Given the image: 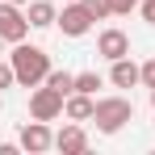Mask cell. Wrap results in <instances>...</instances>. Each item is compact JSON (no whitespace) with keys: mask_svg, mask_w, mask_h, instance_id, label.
Instances as JSON below:
<instances>
[{"mask_svg":"<svg viewBox=\"0 0 155 155\" xmlns=\"http://www.w3.org/2000/svg\"><path fill=\"white\" fill-rule=\"evenodd\" d=\"M63 4H71V0H63Z\"/></svg>","mask_w":155,"mask_h":155,"instance_id":"44dd1931","label":"cell"},{"mask_svg":"<svg viewBox=\"0 0 155 155\" xmlns=\"http://www.w3.org/2000/svg\"><path fill=\"white\" fill-rule=\"evenodd\" d=\"M17 143H21V151L42 155V151H51V147H54V134H51V126H46V122H38V117H34V122H25V126H21V138H17Z\"/></svg>","mask_w":155,"mask_h":155,"instance_id":"8992f818","label":"cell"},{"mask_svg":"<svg viewBox=\"0 0 155 155\" xmlns=\"http://www.w3.org/2000/svg\"><path fill=\"white\" fill-rule=\"evenodd\" d=\"M63 92L51 88V84H38L34 92H29V117H38V122H54L59 113H63Z\"/></svg>","mask_w":155,"mask_h":155,"instance_id":"3957f363","label":"cell"},{"mask_svg":"<svg viewBox=\"0 0 155 155\" xmlns=\"http://www.w3.org/2000/svg\"><path fill=\"white\" fill-rule=\"evenodd\" d=\"M109 84L113 88H134V84H143V67L134 63V59H113V67H109Z\"/></svg>","mask_w":155,"mask_h":155,"instance_id":"9c48e42d","label":"cell"},{"mask_svg":"<svg viewBox=\"0 0 155 155\" xmlns=\"http://www.w3.org/2000/svg\"><path fill=\"white\" fill-rule=\"evenodd\" d=\"M29 17L21 13V4H13V0H0V38L4 42H25L29 34Z\"/></svg>","mask_w":155,"mask_h":155,"instance_id":"5b68a950","label":"cell"},{"mask_svg":"<svg viewBox=\"0 0 155 155\" xmlns=\"http://www.w3.org/2000/svg\"><path fill=\"white\" fill-rule=\"evenodd\" d=\"M63 113H67V122H92V113H97V97H88V92H71V97L63 101Z\"/></svg>","mask_w":155,"mask_h":155,"instance_id":"30bf717a","label":"cell"},{"mask_svg":"<svg viewBox=\"0 0 155 155\" xmlns=\"http://www.w3.org/2000/svg\"><path fill=\"white\" fill-rule=\"evenodd\" d=\"M92 21H97V17L84 8V0H71V4L59 8V21H54V25L63 29V38H84V34L92 29Z\"/></svg>","mask_w":155,"mask_h":155,"instance_id":"277c9868","label":"cell"},{"mask_svg":"<svg viewBox=\"0 0 155 155\" xmlns=\"http://www.w3.org/2000/svg\"><path fill=\"white\" fill-rule=\"evenodd\" d=\"M54 151H63V155H84V151H88V134H84V126H80V122L63 126L59 134H54Z\"/></svg>","mask_w":155,"mask_h":155,"instance_id":"ba28073f","label":"cell"},{"mask_svg":"<svg viewBox=\"0 0 155 155\" xmlns=\"http://www.w3.org/2000/svg\"><path fill=\"white\" fill-rule=\"evenodd\" d=\"M109 4H113V13H117V17H126V13H134L143 0H109Z\"/></svg>","mask_w":155,"mask_h":155,"instance_id":"2e32d148","label":"cell"},{"mask_svg":"<svg viewBox=\"0 0 155 155\" xmlns=\"http://www.w3.org/2000/svg\"><path fill=\"white\" fill-rule=\"evenodd\" d=\"M97 54L101 59H126L130 54V38H126V29H117V25H109V29H101L97 34Z\"/></svg>","mask_w":155,"mask_h":155,"instance_id":"52a82bcc","label":"cell"},{"mask_svg":"<svg viewBox=\"0 0 155 155\" xmlns=\"http://www.w3.org/2000/svg\"><path fill=\"white\" fill-rule=\"evenodd\" d=\"M92 122H97L101 134H117L126 122H134V101H130V97H101Z\"/></svg>","mask_w":155,"mask_h":155,"instance_id":"7a4b0ae2","label":"cell"},{"mask_svg":"<svg viewBox=\"0 0 155 155\" xmlns=\"http://www.w3.org/2000/svg\"><path fill=\"white\" fill-rule=\"evenodd\" d=\"M138 13H143V21H147V25H155V0H143V4H138Z\"/></svg>","mask_w":155,"mask_h":155,"instance_id":"e0dca14e","label":"cell"},{"mask_svg":"<svg viewBox=\"0 0 155 155\" xmlns=\"http://www.w3.org/2000/svg\"><path fill=\"white\" fill-rule=\"evenodd\" d=\"M25 17H29V25H34V29H46V25L59 21V8H54V0H29Z\"/></svg>","mask_w":155,"mask_h":155,"instance_id":"8fae6325","label":"cell"},{"mask_svg":"<svg viewBox=\"0 0 155 155\" xmlns=\"http://www.w3.org/2000/svg\"><path fill=\"white\" fill-rule=\"evenodd\" d=\"M143 84H147V88H155V59H147V63H143Z\"/></svg>","mask_w":155,"mask_h":155,"instance_id":"ac0fdd59","label":"cell"},{"mask_svg":"<svg viewBox=\"0 0 155 155\" xmlns=\"http://www.w3.org/2000/svg\"><path fill=\"white\" fill-rule=\"evenodd\" d=\"M42 84H51V88H59L63 97H71V92H76V76H71V71H54V67H51V76L42 80Z\"/></svg>","mask_w":155,"mask_h":155,"instance_id":"7c38bea8","label":"cell"},{"mask_svg":"<svg viewBox=\"0 0 155 155\" xmlns=\"http://www.w3.org/2000/svg\"><path fill=\"white\" fill-rule=\"evenodd\" d=\"M97 88H101V76H97V71H80V76H76V92L97 97Z\"/></svg>","mask_w":155,"mask_h":155,"instance_id":"4fadbf2b","label":"cell"},{"mask_svg":"<svg viewBox=\"0 0 155 155\" xmlns=\"http://www.w3.org/2000/svg\"><path fill=\"white\" fill-rule=\"evenodd\" d=\"M84 8L97 17V21H105V17H113V4L109 0H84Z\"/></svg>","mask_w":155,"mask_h":155,"instance_id":"5bb4252c","label":"cell"},{"mask_svg":"<svg viewBox=\"0 0 155 155\" xmlns=\"http://www.w3.org/2000/svg\"><path fill=\"white\" fill-rule=\"evenodd\" d=\"M151 105H155V88H151Z\"/></svg>","mask_w":155,"mask_h":155,"instance_id":"ffe728a7","label":"cell"},{"mask_svg":"<svg viewBox=\"0 0 155 155\" xmlns=\"http://www.w3.org/2000/svg\"><path fill=\"white\" fill-rule=\"evenodd\" d=\"M0 109H4V101H0Z\"/></svg>","mask_w":155,"mask_h":155,"instance_id":"7402d4cb","label":"cell"},{"mask_svg":"<svg viewBox=\"0 0 155 155\" xmlns=\"http://www.w3.org/2000/svg\"><path fill=\"white\" fill-rule=\"evenodd\" d=\"M13 71H17V84L21 88H38L42 80L51 76V54L42 46H29V42H13V54H8Z\"/></svg>","mask_w":155,"mask_h":155,"instance_id":"6da1fadb","label":"cell"},{"mask_svg":"<svg viewBox=\"0 0 155 155\" xmlns=\"http://www.w3.org/2000/svg\"><path fill=\"white\" fill-rule=\"evenodd\" d=\"M13 4H29V0H13Z\"/></svg>","mask_w":155,"mask_h":155,"instance_id":"d6986e66","label":"cell"},{"mask_svg":"<svg viewBox=\"0 0 155 155\" xmlns=\"http://www.w3.org/2000/svg\"><path fill=\"white\" fill-rule=\"evenodd\" d=\"M17 84V71H13V63H0V92L4 88H13Z\"/></svg>","mask_w":155,"mask_h":155,"instance_id":"9a60e30c","label":"cell"}]
</instances>
